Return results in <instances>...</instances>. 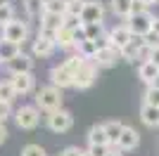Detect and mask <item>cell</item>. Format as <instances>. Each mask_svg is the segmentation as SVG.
<instances>
[{
  "instance_id": "cell-10",
  "label": "cell",
  "mask_w": 159,
  "mask_h": 156,
  "mask_svg": "<svg viewBox=\"0 0 159 156\" xmlns=\"http://www.w3.org/2000/svg\"><path fill=\"white\" fill-rule=\"evenodd\" d=\"M119 59H121V52L116 50V47H105V50H98L93 64L98 66V69H109V66H114Z\"/></svg>"
},
{
  "instance_id": "cell-18",
  "label": "cell",
  "mask_w": 159,
  "mask_h": 156,
  "mask_svg": "<svg viewBox=\"0 0 159 156\" xmlns=\"http://www.w3.org/2000/svg\"><path fill=\"white\" fill-rule=\"evenodd\" d=\"M88 142L98 144V147H109V140H107V132H105V123L93 125V128L88 130Z\"/></svg>"
},
{
  "instance_id": "cell-36",
  "label": "cell",
  "mask_w": 159,
  "mask_h": 156,
  "mask_svg": "<svg viewBox=\"0 0 159 156\" xmlns=\"http://www.w3.org/2000/svg\"><path fill=\"white\" fill-rule=\"evenodd\" d=\"M150 57H152V47H150V45H143L135 59H138L140 64H145V62H150Z\"/></svg>"
},
{
  "instance_id": "cell-20",
  "label": "cell",
  "mask_w": 159,
  "mask_h": 156,
  "mask_svg": "<svg viewBox=\"0 0 159 156\" xmlns=\"http://www.w3.org/2000/svg\"><path fill=\"white\" fill-rule=\"evenodd\" d=\"M143 45H145V40L138 38V36H133V40L121 50V59H126V62H135V57H138V52H140V47H143Z\"/></svg>"
},
{
  "instance_id": "cell-19",
  "label": "cell",
  "mask_w": 159,
  "mask_h": 156,
  "mask_svg": "<svg viewBox=\"0 0 159 156\" xmlns=\"http://www.w3.org/2000/svg\"><path fill=\"white\" fill-rule=\"evenodd\" d=\"M17 54H21V45H17V43H10V40H0V59L2 62H12Z\"/></svg>"
},
{
  "instance_id": "cell-5",
  "label": "cell",
  "mask_w": 159,
  "mask_h": 156,
  "mask_svg": "<svg viewBox=\"0 0 159 156\" xmlns=\"http://www.w3.org/2000/svg\"><path fill=\"white\" fill-rule=\"evenodd\" d=\"M71 125H74V116L66 109H57L48 116V128L52 132H66Z\"/></svg>"
},
{
  "instance_id": "cell-32",
  "label": "cell",
  "mask_w": 159,
  "mask_h": 156,
  "mask_svg": "<svg viewBox=\"0 0 159 156\" xmlns=\"http://www.w3.org/2000/svg\"><path fill=\"white\" fill-rule=\"evenodd\" d=\"M83 0H69V12L66 14H71V17H81V12H83Z\"/></svg>"
},
{
  "instance_id": "cell-6",
  "label": "cell",
  "mask_w": 159,
  "mask_h": 156,
  "mask_svg": "<svg viewBox=\"0 0 159 156\" xmlns=\"http://www.w3.org/2000/svg\"><path fill=\"white\" fill-rule=\"evenodd\" d=\"M95 21H105V5L100 0H86L83 12H81V24H95Z\"/></svg>"
},
{
  "instance_id": "cell-41",
  "label": "cell",
  "mask_w": 159,
  "mask_h": 156,
  "mask_svg": "<svg viewBox=\"0 0 159 156\" xmlns=\"http://www.w3.org/2000/svg\"><path fill=\"white\" fill-rule=\"evenodd\" d=\"M150 62L159 66V47H152V57H150Z\"/></svg>"
},
{
  "instance_id": "cell-25",
  "label": "cell",
  "mask_w": 159,
  "mask_h": 156,
  "mask_svg": "<svg viewBox=\"0 0 159 156\" xmlns=\"http://www.w3.org/2000/svg\"><path fill=\"white\" fill-rule=\"evenodd\" d=\"M17 97V92H14L12 83L10 80H2L0 83V102H7V104H12V99Z\"/></svg>"
},
{
  "instance_id": "cell-23",
  "label": "cell",
  "mask_w": 159,
  "mask_h": 156,
  "mask_svg": "<svg viewBox=\"0 0 159 156\" xmlns=\"http://www.w3.org/2000/svg\"><path fill=\"white\" fill-rule=\"evenodd\" d=\"M131 7H133V0H112V12L116 17L131 19Z\"/></svg>"
},
{
  "instance_id": "cell-29",
  "label": "cell",
  "mask_w": 159,
  "mask_h": 156,
  "mask_svg": "<svg viewBox=\"0 0 159 156\" xmlns=\"http://www.w3.org/2000/svg\"><path fill=\"white\" fill-rule=\"evenodd\" d=\"M12 19H17V17H14V7H12V5L0 7V26H7Z\"/></svg>"
},
{
  "instance_id": "cell-7",
  "label": "cell",
  "mask_w": 159,
  "mask_h": 156,
  "mask_svg": "<svg viewBox=\"0 0 159 156\" xmlns=\"http://www.w3.org/2000/svg\"><path fill=\"white\" fill-rule=\"evenodd\" d=\"M26 36H29V26H26V21L12 19L10 24L5 26V40H10V43H17V45H21V43L26 40Z\"/></svg>"
},
{
  "instance_id": "cell-43",
  "label": "cell",
  "mask_w": 159,
  "mask_h": 156,
  "mask_svg": "<svg viewBox=\"0 0 159 156\" xmlns=\"http://www.w3.org/2000/svg\"><path fill=\"white\" fill-rule=\"evenodd\" d=\"M107 156H124V154H121V151L116 149V147H112V149H109V154H107Z\"/></svg>"
},
{
  "instance_id": "cell-26",
  "label": "cell",
  "mask_w": 159,
  "mask_h": 156,
  "mask_svg": "<svg viewBox=\"0 0 159 156\" xmlns=\"http://www.w3.org/2000/svg\"><path fill=\"white\" fill-rule=\"evenodd\" d=\"M86 33H88V40H98L105 36V24L102 21H95V24H86Z\"/></svg>"
},
{
  "instance_id": "cell-27",
  "label": "cell",
  "mask_w": 159,
  "mask_h": 156,
  "mask_svg": "<svg viewBox=\"0 0 159 156\" xmlns=\"http://www.w3.org/2000/svg\"><path fill=\"white\" fill-rule=\"evenodd\" d=\"M86 62H88V59H83L81 54H71V57H66V59H64V66L74 73V76H76V71H79V69L86 64Z\"/></svg>"
},
{
  "instance_id": "cell-42",
  "label": "cell",
  "mask_w": 159,
  "mask_h": 156,
  "mask_svg": "<svg viewBox=\"0 0 159 156\" xmlns=\"http://www.w3.org/2000/svg\"><path fill=\"white\" fill-rule=\"evenodd\" d=\"M7 140V128H5V123H0V144Z\"/></svg>"
},
{
  "instance_id": "cell-39",
  "label": "cell",
  "mask_w": 159,
  "mask_h": 156,
  "mask_svg": "<svg viewBox=\"0 0 159 156\" xmlns=\"http://www.w3.org/2000/svg\"><path fill=\"white\" fill-rule=\"evenodd\" d=\"M143 12H147V5L143 2V0H133V7H131V17H133V14H143Z\"/></svg>"
},
{
  "instance_id": "cell-17",
  "label": "cell",
  "mask_w": 159,
  "mask_h": 156,
  "mask_svg": "<svg viewBox=\"0 0 159 156\" xmlns=\"http://www.w3.org/2000/svg\"><path fill=\"white\" fill-rule=\"evenodd\" d=\"M124 128H126V125L121 123V121H107L105 123V132H107V140H109V147H116Z\"/></svg>"
},
{
  "instance_id": "cell-35",
  "label": "cell",
  "mask_w": 159,
  "mask_h": 156,
  "mask_svg": "<svg viewBox=\"0 0 159 156\" xmlns=\"http://www.w3.org/2000/svg\"><path fill=\"white\" fill-rule=\"evenodd\" d=\"M88 40V33H86V26H79L76 31H74V45L79 47L81 43H86Z\"/></svg>"
},
{
  "instance_id": "cell-31",
  "label": "cell",
  "mask_w": 159,
  "mask_h": 156,
  "mask_svg": "<svg viewBox=\"0 0 159 156\" xmlns=\"http://www.w3.org/2000/svg\"><path fill=\"white\" fill-rule=\"evenodd\" d=\"M40 7H43V0H24V10L29 17H36Z\"/></svg>"
},
{
  "instance_id": "cell-22",
  "label": "cell",
  "mask_w": 159,
  "mask_h": 156,
  "mask_svg": "<svg viewBox=\"0 0 159 156\" xmlns=\"http://www.w3.org/2000/svg\"><path fill=\"white\" fill-rule=\"evenodd\" d=\"M55 47L57 45H55L52 40H45V38H40V36L33 40V54H36V57H50L55 52Z\"/></svg>"
},
{
  "instance_id": "cell-1",
  "label": "cell",
  "mask_w": 159,
  "mask_h": 156,
  "mask_svg": "<svg viewBox=\"0 0 159 156\" xmlns=\"http://www.w3.org/2000/svg\"><path fill=\"white\" fill-rule=\"evenodd\" d=\"M62 90L60 88H55V85H45V88H40L36 92V106L38 109H45V111H57L62 109Z\"/></svg>"
},
{
  "instance_id": "cell-40",
  "label": "cell",
  "mask_w": 159,
  "mask_h": 156,
  "mask_svg": "<svg viewBox=\"0 0 159 156\" xmlns=\"http://www.w3.org/2000/svg\"><path fill=\"white\" fill-rule=\"evenodd\" d=\"M60 156H86V151L79 149V147H66V149L62 151Z\"/></svg>"
},
{
  "instance_id": "cell-15",
  "label": "cell",
  "mask_w": 159,
  "mask_h": 156,
  "mask_svg": "<svg viewBox=\"0 0 159 156\" xmlns=\"http://www.w3.org/2000/svg\"><path fill=\"white\" fill-rule=\"evenodd\" d=\"M140 121L147 128H159V109L157 106H150V104H143L140 106Z\"/></svg>"
},
{
  "instance_id": "cell-28",
  "label": "cell",
  "mask_w": 159,
  "mask_h": 156,
  "mask_svg": "<svg viewBox=\"0 0 159 156\" xmlns=\"http://www.w3.org/2000/svg\"><path fill=\"white\" fill-rule=\"evenodd\" d=\"M143 104H150V106H157V109H159V90L154 88V85H147L145 97H143Z\"/></svg>"
},
{
  "instance_id": "cell-2",
  "label": "cell",
  "mask_w": 159,
  "mask_h": 156,
  "mask_svg": "<svg viewBox=\"0 0 159 156\" xmlns=\"http://www.w3.org/2000/svg\"><path fill=\"white\" fill-rule=\"evenodd\" d=\"M128 28H131L133 36H138V38H145L147 33L154 28V14L150 12H143V14H133L131 19H126Z\"/></svg>"
},
{
  "instance_id": "cell-45",
  "label": "cell",
  "mask_w": 159,
  "mask_h": 156,
  "mask_svg": "<svg viewBox=\"0 0 159 156\" xmlns=\"http://www.w3.org/2000/svg\"><path fill=\"white\" fill-rule=\"evenodd\" d=\"M143 2H145V5L150 7V5H154V2H157V0H143Z\"/></svg>"
},
{
  "instance_id": "cell-9",
  "label": "cell",
  "mask_w": 159,
  "mask_h": 156,
  "mask_svg": "<svg viewBox=\"0 0 159 156\" xmlns=\"http://www.w3.org/2000/svg\"><path fill=\"white\" fill-rule=\"evenodd\" d=\"M109 40H112V45L121 52V50H124V47L133 40V33H131V28H128V24L114 26L112 31H109Z\"/></svg>"
},
{
  "instance_id": "cell-4",
  "label": "cell",
  "mask_w": 159,
  "mask_h": 156,
  "mask_svg": "<svg viewBox=\"0 0 159 156\" xmlns=\"http://www.w3.org/2000/svg\"><path fill=\"white\" fill-rule=\"evenodd\" d=\"M95 78H98V66H95L93 62H86V64L76 71V76H74V88L88 90V88L95 83Z\"/></svg>"
},
{
  "instance_id": "cell-37",
  "label": "cell",
  "mask_w": 159,
  "mask_h": 156,
  "mask_svg": "<svg viewBox=\"0 0 159 156\" xmlns=\"http://www.w3.org/2000/svg\"><path fill=\"white\" fill-rule=\"evenodd\" d=\"M10 114H12V104L0 102V123H5L7 118H10Z\"/></svg>"
},
{
  "instance_id": "cell-33",
  "label": "cell",
  "mask_w": 159,
  "mask_h": 156,
  "mask_svg": "<svg viewBox=\"0 0 159 156\" xmlns=\"http://www.w3.org/2000/svg\"><path fill=\"white\" fill-rule=\"evenodd\" d=\"M112 147H98V144H90L86 149V156H107Z\"/></svg>"
},
{
  "instance_id": "cell-14",
  "label": "cell",
  "mask_w": 159,
  "mask_h": 156,
  "mask_svg": "<svg viewBox=\"0 0 159 156\" xmlns=\"http://www.w3.org/2000/svg\"><path fill=\"white\" fill-rule=\"evenodd\" d=\"M138 76H140V80H143V83L154 85V80L159 78V66L152 64V62H145V64L138 66Z\"/></svg>"
},
{
  "instance_id": "cell-3",
  "label": "cell",
  "mask_w": 159,
  "mask_h": 156,
  "mask_svg": "<svg viewBox=\"0 0 159 156\" xmlns=\"http://www.w3.org/2000/svg\"><path fill=\"white\" fill-rule=\"evenodd\" d=\"M14 121L21 130H33L40 123V111L38 106H19L14 111Z\"/></svg>"
},
{
  "instance_id": "cell-47",
  "label": "cell",
  "mask_w": 159,
  "mask_h": 156,
  "mask_svg": "<svg viewBox=\"0 0 159 156\" xmlns=\"http://www.w3.org/2000/svg\"><path fill=\"white\" fill-rule=\"evenodd\" d=\"M154 88H157V90H159V78H157V80H154Z\"/></svg>"
},
{
  "instance_id": "cell-38",
  "label": "cell",
  "mask_w": 159,
  "mask_h": 156,
  "mask_svg": "<svg viewBox=\"0 0 159 156\" xmlns=\"http://www.w3.org/2000/svg\"><path fill=\"white\" fill-rule=\"evenodd\" d=\"M143 40H145V45H150V47H159V33H154V31H150Z\"/></svg>"
},
{
  "instance_id": "cell-48",
  "label": "cell",
  "mask_w": 159,
  "mask_h": 156,
  "mask_svg": "<svg viewBox=\"0 0 159 156\" xmlns=\"http://www.w3.org/2000/svg\"><path fill=\"white\" fill-rule=\"evenodd\" d=\"M0 64H2V59H0Z\"/></svg>"
},
{
  "instance_id": "cell-34",
  "label": "cell",
  "mask_w": 159,
  "mask_h": 156,
  "mask_svg": "<svg viewBox=\"0 0 159 156\" xmlns=\"http://www.w3.org/2000/svg\"><path fill=\"white\" fill-rule=\"evenodd\" d=\"M79 26H83V24H81V17H71V14H66V17H64V28L76 31Z\"/></svg>"
},
{
  "instance_id": "cell-12",
  "label": "cell",
  "mask_w": 159,
  "mask_h": 156,
  "mask_svg": "<svg viewBox=\"0 0 159 156\" xmlns=\"http://www.w3.org/2000/svg\"><path fill=\"white\" fill-rule=\"evenodd\" d=\"M10 83H12L17 95H29V92L33 90V76L31 73H14V76L10 78Z\"/></svg>"
},
{
  "instance_id": "cell-11",
  "label": "cell",
  "mask_w": 159,
  "mask_h": 156,
  "mask_svg": "<svg viewBox=\"0 0 159 156\" xmlns=\"http://www.w3.org/2000/svg\"><path fill=\"white\" fill-rule=\"evenodd\" d=\"M138 142H140V135H138V130L135 128H124V132H121V137H119V142H116V149L119 151H128V149H135L138 147Z\"/></svg>"
},
{
  "instance_id": "cell-44",
  "label": "cell",
  "mask_w": 159,
  "mask_h": 156,
  "mask_svg": "<svg viewBox=\"0 0 159 156\" xmlns=\"http://www.w3.org/2000/svg\"><path fill=\"white\" fill-rule=\"evenodd\" d=\"M154 33H159V17H154V28H152Z\"/></svg>"
},
{
  "instance_id": "cell-8",
  "label": "cell",
  "mask_w": 159,
  "mask_h": 156,
  "mask_svg": "<svg viewBox=\"0 0 159 156\" xmlns=\"http://www.w3.org/2000/svg\"><path fill=\"white\" fill-rule=\"evenodd\" d=\"M50 85L60 88V90H64V88H74V73L69 71L64 64L55 66L52 71H50Z\"/></svg>"
},
{
  "instance_id": "cell-13",
  "label": "cell",
  "mask_w": 159,
  "mask_h": 156,
  "mask_svg": "<svg viewBox=\"0 0 159 156\" xmlns=\"http://www.w3.org/2000/svg\"><path fill=\"white\" fill-rule=\"evenodd\" d=\"M7 69H10V73H31V69H33V59L29 57V54H17V57L12 59V62H7Z\"/></svg>"
},
{
  "instance_id": "cell-24",
  "label": "cell",
  "mask_w": 159,
  "mask_h": 156,
  "mask_svg": "<svg viewBox=\"0 0 159 156\" xmlns=\"http://www.w3.org/2000/svg\"><path fill=\"white\" fill-rule=\"evenodd\" d=\"M57 45L66 47V50H69V47H76V45H74V31H69V28L62 26L60 31H57Z\"/></svg>"
},
{
  "instance_id": "cell-30",
  "label": "cell",
  "mask_w": 159,
  "mask_h": 156,
  "mask_svg": "<svg viewBox=\"0 0 159 156\" xmlns=\"http://www.w3.org/2000/svg\"><path fill=\"white\" fill-rule=\"evenodd\" d=\"M21 156H48V154L40 144H26V147L21 149Z\"/></svg>"
},
{
  "instance_id": "cell-46",
  "label": "cell",
  "mask_w": 159,
  "mask_h": 156,
  "mask_svg": "<svg viewBox=\"0 0 159 156\" xmlns=\"http://www.w3.org/2000/svg\"><path fill=\"white\" fill-rule=\"evenodd\" d=\"M5 5H10V0H0V7H5Z\"/></svg>"
},
{
  "instance_id": "cell-16",
  "label": "cell",
  "mask_w": 159,
  "mask_h": 156,
  "mask_svg": "<svg viewBox=\"0 0 159 156\" xmlns=\"http://www.w3.org/2000/svg\"><path fill=\"white\" fill-rule=\"evenodd\" d=\"M64 26V17L52 12H43L40 14V28H48V31H60Z\"/></svg>"
},
{
  "instance_id": "cell-21",
  "label": "cell",
  "mask_w": 159,
  "mask_h": 156,
  "mask_svg": "<svg viewBox=\"0 0 159 156\" xmlns=\"http://www.w3.org/2000/svg\"><path fill=\"white\" fill-rule=\"evenodd\" d=\"M43 12H52V14H60V17H66L69 0H43Z\"/></svg>"
}]
</instances>
